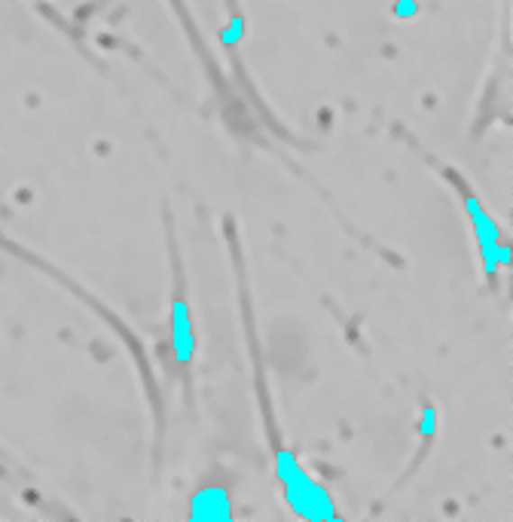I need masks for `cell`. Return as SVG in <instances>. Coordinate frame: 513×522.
<instances>
[{"label":"cell","instance_id":"cell-1","mask_svg":"<svg viewBox=\"0 0 513 522\" xmlns=\"http://www.w3.org/2000/svg\"><path fill=\"white\" fill-rule=\"evenodd\" d=\"M275 471H279L284 495H288V504L294 508L297 517L336 519V510H334V501H330L327 489L321 486L318 480H312V473L303 471V464L297 462L294 453L281 449L279 458H275Z\"/></svg>","mask_w":513,"mask_h":522},{"label":"cell","instance_id":"cell-3","mask_svg":"<svg viewBox=\"0 0 513 522\" xmlns=\"http://www.w3.org/2000/svg\"><path fill=\"white\" fill-rule=\"evenodd\" d=\"M189 517L199 522H226L233 519V501L224 486H205L189 501Z\"/></svg>","mask_w":513,"mask_h":522},{"label":"cell","instance_id":"cell-4","mask_svg":"<svg viewBox=\"0 0 513 522\" xmlns=\"http://www.w3.org/2000/svg\"><path fill=\"white\" fill-rule=\"evenodd\" d=\"M171 348H175V358L180 363L189 361L193 354V330H189V312L187 303H175V321H171Z\"/></svg>","mask_w":513,"mask_h":522},{"label":"cell","instance_id":"cell-2","mask_svg":"<svg viewBox=\"0 0 513 522\" xmlns=\"http://www.w3.org/2000/svg\"><path fill=\"white\" fill-rule=\"evenodd\" d=\"M468 211H471V220L477 226V239H480V254H483V266H486V275L495 279L499 272V251H501V235H499V226L495 220L486 215L483 205H480L473 196L468 193Z\"/></svg>","mask_w":513,"mask_h":522}]
</instances>
